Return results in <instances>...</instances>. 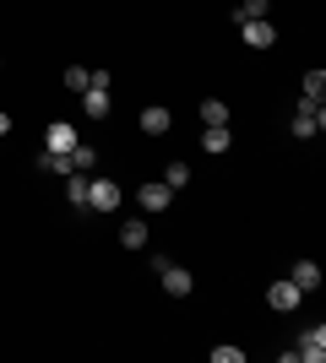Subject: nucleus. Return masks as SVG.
<instances>
[{
    "mask_svg": "<svg viewBox=\"0 0 326 363\" xmlns=\"http://www.w3.org/2000/svg\"><path fill=\"white\" fill-rule=\"evenodd\" d=\"M71 147H77V130H71L65 120H55L49 136H44V152H71Z\"/></svg>",
    "mask_w": 326,
    "mask_h": 363,
    "instance_id": "obj_11",
    "label": "nucleus"
},
{
    "mask_svg": "<svg viewBox=\"0 0 326 363\" xmlns=\"http://www.w3.org/2000/svg\"><path fill=\"white\" fill-rule=\"evenodd\" d=\"M229 141H234V136H229V125H207L202 147H207V152H229Z\"/></svg>",
    "mask_w": 326,
    "mask_h": 363,
    "instance_id": "obj_16",
    "label": "nucleus"
},
{
    "mask_svg": "<svg viewBox=\"0 0 326 363\" xmlns=\"http://www.w3.org/2000/svg\"><path fill=\"white\" fill-rule=\"evenodd\" d=\"M0 136H11V120H6V114H0Z\"/></svg>",
    "mask_w": 326,
    "mask_h": 363,
    "instance_id": "obj_22",
    "label": "nucleus"
},
{
    "mask_svg": "<svg viewBox=\"0 0 326 363\" xmlns=\"http://www.w3.org/2000/svg\"><path fill=\"white\" fill-rule=\"evenodd\" d=\"M294 358H305V363H321V358H326V331H321V325H310V331L299 336Z\"/></svg>",
    "mask_w": 326,
    "mask_h": 363,
    "instance_id": "obj_6",
    "label": "nucleus"
},
{
    "mask_svg": "<svg viewBox=\"0 0 326 363\" xmlns=\"http://www.w3.org/2000/svg\"><path fill=\"white\" fill-rule=\"evenodd\" d=\"M299 141H310V136H321L326 130V108L321 104H310V98H299V108H294V125H288Z\"/></svg>",
    "mask_w": 326,
    "mask_h": 363,
    "instance_id": "obj_1",
    "label": "nucleus"
},
{
    "mask_svg": "<svg viewBox=\"0 0 326 363\" xmlns=\"http://www.w3.org/2000/svg\"><path fill=\"white\" fill-rule=\"evenodd\" d=\"M202 125H229V104L223 98H202Z\"/></svg>",
    "mask_w": 326,
    "mask_h": 363,
    "instance_id": "obj_15",
    "label": "nucleus"
},
{
    "mask_svg": "<svg viewBox=\"0 0 326 363\" xmlns=\"http://www.w3.org/2000/svg\"><path fill=\"white\" fill-rule=\"evenodd\" d=\"M169 125H174V114H169L163 104L141 108V130H147V136H169Z\"/></svg>",
    "mask_w": 326,
    "mask_h": 363,
    "instance_id": "obj_9",
    "label": "nucleus"
},
{
    "mask_svg": "<svg viewBox=\"0 0 326 363\" xmlns=\"http://www.w3.org/2000/svg\"><path fill=\"white\" fill-rule=\"evenodd\" d=\"M82 108H87L93 120H104V114H109V87H104V82H87V92H82Z\"/></svg>",
    "mask_w": 326,
    "mask_h": 363,
    "instance_id": "obj_10",
    "label": "nucleus"
},
{
    "mask_svg": "<svg viewBox=\"0 0 326 363\" xmlns=\"http://www.w3.org/2000/svg\"><path fill=\"white\" fill-rule=\"evenodd\" d=\"M299 298H305V293H299L294 282H288V277H283V282H272V288H266V303H272V309H283V315H288V309H299Z\"/></svg>",
    "mask_w": 326,
    "mask_h": 363,
    "instance_id": "obj_7",
    "label": "nucleus"
},
{
    "mask_svg": "<svg viewBox=\"0 0 326 363\" xmlns=\"http://www.w3.org/2000/svg\"><path fill=\"white\" fill-rule=\"evenodd\" d=\"M239 33H245V44H250V49H272V44H278V28H272V16L239 22Z\"/></svg>",
    "mask_w": 326,
    "mask_h": 363,
    "instance_id": "obj_4",
    "label": "nucleus"
},
{
    "mask_svg": "<svg viewBox=\"0 0 326 363\" xmlns=\"http://www.w3.org/2000/svg\"><path fill=\"white\" fill-rule=\"evenodd\" d=\"M120 201H125V190H120L114 179H104V174H98V179H87V206H93V212H114Z\"/></svg>",
    "mask_w": 326,
    "mask_h": 363,
    "instance_id": "obj_2",
    "label": "nucleus"
},
{
    "mask_svg": "<svg viewBox=\"0 0 326 363\" xmlns=\"http://www.w3.org/2000/svg\"><path fill=\"white\" fill-rule=\"evenodd\" d=\"M65 157H71V174H93V168H98V152H93V147H82V141L65 152Z\"/></svg>",
    "mask_w": 326,
    "mask_h": 363,
    "instance_id": "obj_12",
    "label": "nucleus"
},
{
    "mask_svg": "<svg viewBox=\"0 0 326 363\" xmlns=\"http://www.w3.org/2000/svg\"><path fill=\"white\" fill-rule=\"evenodd\" d=\"M87 76H93V71H82V65H65V87H71V92H87Z\"/></svg>",
    "mask_w": 326,
    "mask_h": 363,
    "instance_id": "obj_20",
    "label": "nucleus"
},
{
    "mask_svg": "<svg viewBox=\"0 0 326 363\" xmlns=\"http://www.w3.org/2000/svg\"><path fill=\"white\" fill-rule=\"evenodd\" d=\"M288 282H294L299 293H315V288H321V266H315V260H294Z\"/></svg>",
    "mask_w": 326,
    "mask_h": 363,
    "instance_id": "obj_8",
    "label": "nucleus"
},
{
    "mask_svg": "<svg viewBox=\"0 0 326 363\" xmlns=\"http://www.w3.org/2000/svg\"><path fill=\"white\" fill-rule=\"evenodd\" d=\"M266 6H272V0H239L234 22H256V16H266Z\"/></svg>",
    "mask_w": 326,
    "mask_h": 363,
    "instance_id": "obj_18",
    "label": "nucleus"
},
{
    "mask_svg": "<svg viewBox=\"0 0 326 363\" xmlns=\"http://www.w3.org/2000/svg\"><path fill=\"white\" fill-rule=\"evenodd\" d=\"M65 201H71V206H87V174H65Z\"/></svg>",
    "mask_w": 326,
    "mask_h": 363,
    "instance_id": "obj_13",
    "label": "nucleus"
},
{
    "mask_svg": "<svg viewBox=\"0 0 326 363\" xmlns=\"http://www.w3.org/2000/svg\"><path fill=\"white\" fill-rule=\"evenodd\" d=\"M163 184H169V190H185V184H190V168L185 163H169V168H163Z\"/></svg>",
    "mask_w": 326,
    "mask_h": 363,
    "instance_id": "obj_19",
    "label": "nucleus"
},
{
    "mask_svg": "<svg viewBox=\"0 0 326 363\" xmlns=\"http://www.w3.org/2000/svg\"><path fill=\"white\" fill-rule=\"evenodd\" d=\"M158 277H163V293H174V298H190V293H196V277H190L185 266H174V260Z\"/></svg>",
    "mask_w": 326,
    "mask_h": 363,
    "instance_id": "obj_5",
    "label": "nucleus"
},
{
    "mask_svg": "<svg viewBox=\"0 0 326 363\" xmlns=\"http://www.w3.org/2000/svg\"><path fill=\"white\" fill-rule=\"evenodd\" d=\"M299 87H305V98H310V104H321V98H326V71H305V82H299Z\"/></svg>",
    "mask_w": 326,
    "mask_h": 363,
    "instance_id": "obj_17",
    "label": "nucleus"
},
{
    "mask_svg": "<svg viewBox=\"0 0 326 363\" xmlns=\"http://www.w3.org/2000/svg\"><path fill=\"white\" fill-rule=\"evenodd\" d=\"M212 363H245V347H212Z\"/></svg>",
    "mask_w": 326,
    "mask_h": 363,
    "instance_id": "obj_21",
    "label": "nucleus"
},
{
    "mask_svg": "<svg viewBox=\"0 0 326 363\" xmlns=\"http://www.w3.org/2000/svg\"><path fill=\"white\" fill-rule=\"evenodd\" d=\"M169 201H174V190H169L163 179H147V184H136V206H141V212H163Z\"/></svg>",
    "mask_w": 326,
    "mask_h": 363,
    "instance_id": "obj_3",
    "label": "nucleus"
},
{
    "mask_svg": "<svg viewBox=\"0 0 326 363\" xmlns=\"http://www.w3.org/2000/svg\"><path fill=\"white\" fill-rule=\"evenodd\" d=\"M120 244H125V250H141V244H147V223H141V217H131V223L120 228Z\"/></svg>",
    "mask_w": 326,
    "mask_h": 363,
    "instance_id": "obj_14",
    "label": "nucleus"
}]
</instances>
